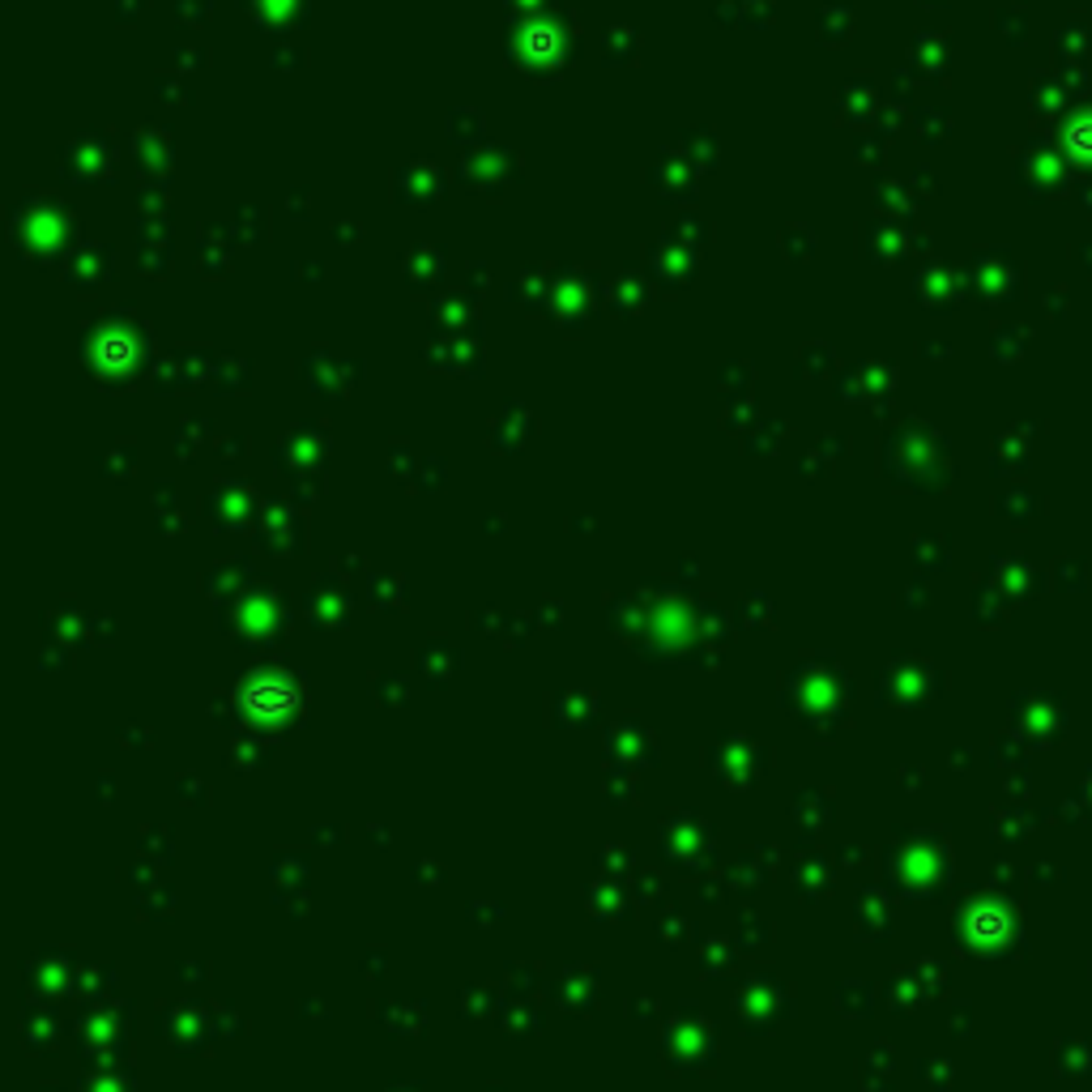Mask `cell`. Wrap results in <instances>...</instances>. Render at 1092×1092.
Here are the masks:
<instances>
[{
    "instance_id": "6da1fadb",
    "label": "cell",
    "mask_w": 1092,
    "mask_h": 1092,
    "mask_svg": "<svg viewBox=\"0 0 1092 1092\" xmlns=\"http://www.w3.org/2000/svg\"><path fill=\"white\" fill-rule=\"evenodd\" d=\"M291 700H294L291 691H286L282 683H269V679L257 683V687H248V708H252V713H274L277 717V713L291 708Z\"/></svg>"
}]
</instances>
